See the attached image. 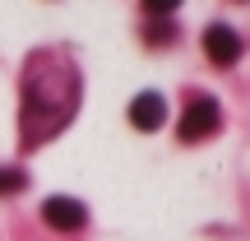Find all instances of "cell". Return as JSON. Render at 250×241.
<instances>
[{"label":"cell","mask_w":250,"mask_h":241,"mask_svg":"<svg viewBox=\"0 0 250 241\" xmlns=\"http://www.w3.org/2000/svg\"><path fill=\"white\" fill-rule=\"evenodd\" d=\"M204 51L213 65H232L236 56H241V37H236V28L227 23H208L204 28Z\"/></svg>","instance_id":"277c9868"},{"label":"cell","mask_w":250,"mask_h":241,"mask_svg":"<svg viewBox=\"0 0 250 241\" xmlns=\"http://www.w3.org/2000/svg\"><path fill=\"white\" fill-rule=\"evenodd\" d=\"M218 121H223L218 102H213V98H195V102L186 107V116H181V139H186V144L208 139V134L218 130Z\"/></svg>","instance_id":"7a4b0ae2"},{"label":"cell","mask_w":250,"mask_h":241,"mask_svg":"<svg viewBox=\"0 0 250 241\" xmlns=\"http://www.w3.org/2000/svg\"><path fill=\"white\" fill-rule=\"evenodd\" d=\"M176 5H181V0H144V9H148V14H171Z\"/></svg>","instance_id":"ba28073f"},{"label":"cell","mask_w":250,"mask_h":241,"mask_svg":"<svg viewBox=\"0 0 250 241\" xmlns=\"http://www.w3.org/2000/svg\"><path fill=\"white\" fill-rule=\"evenodd\" d=\"M171 37H176V23H171V19H167V23H153V28H148V42H171Z\"/></svg>","instance_id":"52a82bcc"},{"label":"cell","mask_w":250,"mask_h":241,"mask_svg":"<svg viewBox=\"0 0 250 241\" xmlns=\"http://www.w3.org/2000/svg\"><path fill=\"white\" fill-rule=\"evenodd\" d=\"M42 223L56 227V232H79V227L88 223V209H83L79 199H70V195H51L42 204Z\"/></svg>","instance_id":"3957f363"},{"label":"cell","mask_w":250,"mask_h":241,"mask_svg":"<svg viewBox=\"0 0 250 241\" xmlns=\"http://www.w3.org/2000/svg\"><path fill=\"white\" fill-rule=\"evenodd\" d=\"M23 186H28V176L19 167H0V195H19Z\"/></svg>","instance_id":"8992f818"},{"label":"cell","mask_w":250,"mask_h":241,"mask_svg":"<svg viewBox=\"0 0 250 241\" xmlns=\"http://www.w3.org/2000/svg\"><path fill=\"white\" fill-rule=\"evenodd\" d=\"M79 107V70L56 51H37L23 74V130L28 144L56 134Z\"/></svg>","instance_id":"6da1fadb"},{"label":"cell","mask_w":250,"mask_h":241,"mask_svg":"<svg viewBox=\"0 0 250 241\" xmlns=\"http://www.w3.org/2000/svg\"><path fill=\"white\" fill-rule=\"evenodd\" d=\"M130 121H134V130H158L167 121V98L162 93H139L130 102Z\"/></svg>","instance_id":"5b68a950"}]
</instances>
